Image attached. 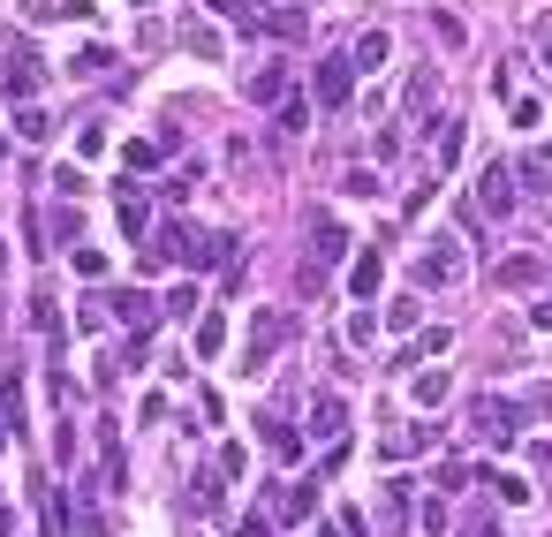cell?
<instances>
[{
	"label": "cell",
	"mask_w": 552,
	"mask_h": 537,
	"mask_svg": "<svg viewBox=\"0 0 552 537\" xmlns=\"http://www.w3.org/2000/svg\"><path fill=\"white\" fill-rule=\"evenodd\" d=\"M137 258H144V265H190V273H205V265H235V235H212V227L167 220V227H159V243H144Z\"/></svg>",
	"instance_id": "1"
},
{
	"label": "cell",
	"mask_w": 552,
	"mask_h": 537,
	"mask_svg": "<svg viewBox=\"0 0 552 537\" xmlns=\"http://www.w3.org/2000/svg\"><path fill=\"white\" fill-rule=\"evenodd\" d=\"M295 341V311H280V303H265V311H250V341H242V371H265L280 356V348Z\"/></svg>",
	"instance_id": "2"
},
{
	"label": "cell",
	"mask_w": 552,
	"mask_h": 537,
	"mask_svg": "<svg viewBox=\"0 0 552 537\" xmlns=\"http://www.w3.org/2000/svg\"><path fill=\"white\" fill-rule=\"evenodd\" d=\"M469 424H477L492 447H515V439H522V409H515V401H500V394H477V401H469Z\"/></svg>",
	"instance_id": "3"
},
{
	"label": "cell",
	"mask_w": 552,
	"mask_h": 537,
	"mask_svg": "<svg viewBox=\"0 0 552 537\" xmlns=\"http://www.w3.org/2000/svg\"><path fill=\"white\" fill-rule=\"evenodd\" d=\"M242 38H280V46H303V8H258V0H250Z\"/></svg>",
	"instance_id": "4"
},
{
	"label": "cell",
	"mask_w": 552,
	"mask_h": 537,
	"mask_svg": "<svg viewBox=\"0 0 552 537\" xmlns=\"http://www.w3.org/2000/svg\"><path fill=\"white\" fill-rule=\"evenodd\" d=\"M38 84H46V61H38L31 46H16V53H8V69H0V99L31 106V99H38Z\"/></svg>",
	"instance_id": "5"
},
{
	"label": "cell",
	"mask_w": 552,
	"mask_h": 537,
	"mask_svg": "<svg viewBox=\"0 0 552 537\" xmlns=\"http://www.w3.org/2000/svg\"><path fill=\"white\" fill-rule=\"evenodd\" d=\"M106 303V318H121L129 333H152V318H159V295H144V288H114V295H99Z\"/></svg>",
	"instance_id": "6"
},
{
	"label": "cell",
	"mask_w": 552,
	"mask_h": 537,
	"mask_svg": "<svg viewBox=\"0 0 552 537\" xmlns=\"http://www.w3.org/2000/svg\"><path fill=\"white\" fill-rule=\"evenodd\" d=\"M462 243H432L424 250V258H416V280H424V288H454V280H462Z\"/></svg>",
	"instance_id": "7"
},
{
	"label": "cell",
	"mask_w": 552,
	"mask_h": 537,
	"mask_svg": "<svg viewBox=\"0 0 552 537\" xmlns=\"http://www.w3.org/2000/svg\"><path fill=\"white\" fill-rule=\"evenodd\" d=\"M114 220H121V243H137V250H144V235H152V205H144V190H137V182H121Z\"/></svg>",
	"instance_id": "8"
},
{
	"label": "cell",
	"mask_w": 552,
	"mask_h": 537,
	"mask_svg": "<svg viewBox=\"0 0 552 537\" xmlns=\"http://www.w3.org/2000/svg\"><path fill=\"white\" fill-rule=\"evenodd\" d=\"M311 91H318V106H348V91H356V69H348V53H333V61H318Z\"/></svg>",
	"instance_id": "9"
},
{
	"label": "cell",
	"mask_w": 552,
	"mask_h": 537,
	"mask_svg": "<svg viewBox=\"0 0 552 537\" xmlns=\"http://www.w3.org/2000/svg\"><path fill=\"white\" fill-rule=\"evenodd\" d=\"M265 507H273L280 522H303V515H318V477H303V485H280Z\"/></svg>",
	"instance_id": "10"
},
{
	"label": "cell",
	"mask_w": 552,
	"mask_h": 537,
	"mask_svg": "<svg viewBox=\"0 0 552 537\" xmlns=\"http://www.w3.org/2000/svg\"><path fill=\"white\" fill-rule=\"evenodd\" d=\"M303 432H311V439H326V447H333V439L348 432V409H341V394H318V401H311V424H303Z\"/></svg>",
	"instance_id": "11"
},
{
	"label": "cell",
	"mask_w": 552,
	"mask_h": 537,
	"mask_svg": "<svg viewBox=\"0 0 552 537\" xmlns=\"http://www.w3.org/2000/svg\"><path fill=\"white\" fill-rule=\"evenodd\" d=\"M379 280H386V258H379V250H363V258L348 265V295H356V303H379Z\"/></svg>",
	"instance_id": "12"
},
{
	"label": "cell",
	"mask_w": 552,
	"mask_h": 537,
	"mask_svg": "<svg viewBox=\"0 0 552 537\" xmlns=\"http://www.w3.org/2000/svg\"><path fill=\"white\" fill-rule=\"evenodd\" d=\"M348 258V227H333V220H318L311 227V265L326 273V265H341Z\"/></svg>",
	"instance_id": "13"
},
{
	"label": "cell",
	"mask_w": 552,
	"mask_h": 537,
	"mask_svg": "<svg viewBox=\"0 0 552 537\" xmlns=\"http://www.w3.org/2000/svg\"><path fill=\"white\" fill-rule=\"evenodd\" d=\"M288 61H273V69H258V76H250V84H242V91H250V99H258V106H280V99H288Z\"/></svg>",
	"instance_id": "14"
},
{
	"label": "cell",
	"mask_w": 552,
	"mask_h": 537,
	"mask_svg": "<svg viewBox=\"0 0 552 537\" xmlns=\"http://www.w3.org/2000/svg\"><path fill=\"white\" fill-rule=\"evenodd\" d=\"M386 53H394V38H386V31H363L356 46H348V69L371 76V69H386Z\"/></svg>",
	"instance_id": "15"
},
{
	"label": "cell",
	"mask_w": 552,
	"mask_h": 537,
	"mask_svg": "<svg viewBox=\"0 0 552 537\" xmlns=\"http://www.w3.org/2000/svg\"><path fill=\"white\" fill-rule=\"evenodd\" d=\"M265 424V447H273V462H295V454H303V432H295L288 416H258Z\"/></svg>",
	"instance_id": "16"
},
{
	"label": "cell",
	"mask_w": 552,
	"mask_h": 537,
	"mask_svg": "<svg viewBox=\"0 0 552 537\" xmlns=\"http://www.w3.org/2000/svg\"><path fill=\"white\" fill-rule=\"evenodd\" d=\"M477 205L492 212V220H500V212L515 205V182H507V167H484V190H477Z\"/></svg>",
	"instance_id": "17"
},
{
	"label": "cell",
	"mask_w": 552,
	"mask_h": 537,
	"mask_svg": "<svg viewBox=\"0 0 552 537\" xmlns=\"http://www.w3.org/2000/svg\"><path fill=\"white\" fill-rule=\"evenodd\" d=\"M182 53H197V61H220V31L197 16H182Z\"/></svg>",
	"instance_id": "18"
},
{
	"label": "cell",
	"mask_w": 552,
	"mask_h": 537,
	"mask_svg": "<svg viewBox=\"0 0 552 537\" xmlns=\"http://www.w3.org/2000/svg\"><path fill=\"white\" fill-rule=\"evenodd\" d=\"M409 401H416V409H439V401H447V371H416Z\"/></svg>",
	"instance_id": "19"
},
{
	"label": "cell",
	"mask_w": 552,
	"mask_h": 537,
	"mask_svg": "<svg viewBox=\"0 0 552 537\" xmlns=\"http://www.w3.org/2000/svg\"><path fill=\"white\" fill-rule=\"evenodd\" d=\"M447 348H454V333L432 326V333H416V341H409V356H401V364H424V356H447Z\"/></svg>",
	"instance_id": "20"
},
{
	"label": "cell",
	"mask_w": 552,
	"mask_h": 537,
	"mask_svg": "<svg viewBox=\"0 0 552 537\" xmlns=\"http://www.w3.org/2000/svg\"><path fill=\"white\" fill-rule=\"evenodd\" d=\"M537 273H545L537 258H507V265H500L492 280H500V288H537Z\"/></svg>",
	"instance_id": "21"
},
{
	"label": "cell",
	"mask_w": 552,
	"mask_h": 537,
	"mask_svg": "<svg viewBox=\"0 0 552 537\" xmlns=\"http://www.w3.org/2000/svg\"><path fill=\"white\" fill-rule=\"evenodd\" d=\"M121 167L152 174V167H159V144H152V137H129V144H121Z\"/></svg>",
	"instance_id": "22"
},
{
	"label": "cell",
	"mask_w": 552,
	"mask_h": 537,
	"mask_svg": "<svg viewBox=\"0 0 552 537\" xmlns=\"http://www.w3.org/2000/svg\"><path fill=\"white\" fill-rule=\"evenodd\" d=\"M220 341H227V318L205 311V318H197V356H220Z\"/></svg>",
	"instance_id": "23"
},
{
	"label": "cell",
	"mask_w": 552,
	"mask_h": 537,
	"mask_svg": "<svg viewBox=\"0 0 552 537\" xmlns=\"http://www.w3.org/2000/svg\"><path fill=\"white\" fill-rule=\"evenodd\" d=\"M16 137L46 144V137H53V114H38V106H16Z\"/></svg>",
	"instance_id": "24"
},
{
	"label": "cell",
	"mask_w": 552,
	"mask_h": 537,
	"mask_svg": "<svg viewBox=\"0 0 552 537\" xmlns=\"http://www.w3.org/2000/svg\"><path fill=\"white\" fill-rule=\"evenodd\" d=\"M159 311H167V318H190L197 311V280H182L174 295H159Z\"/></svg>",
	"instance_id": "25"
},
{
	"label": "cell",
	"mask_w": 552,
	"mask_h": 537,
	"mask_svg": "<svg viewBox=\"0 0 552 537\" xmlns=\"http://www.w3.org/2000/svg\"><path fill=\"white\" fill-rule=\"evenodd\" d=\"M484 485L500 492V500H507V507H515V500H530V485H522V477H507V469H484Z\"/></svg>",
	"instance_id": "26"
},
{
	"label": "cell",
	"mask_w": 552,
	"mask_h": 537,
	"mask_svg": "<svg viewBox=\"0 0 552 537\" xmlns=\"http://www.w3.org/2000/svg\"><path fill=\"white\" fill-rule=\"evenodd\" d=\"M341 190H348V197H379V174H371V167H348Z\"/></svg>",
	"instance_id": "27"
},
{
	"label": "cell",
	"mask_w": 552,
	"mask_h": 537,
	"mask_svg": "<svg viewBox=\"0 0 552 537\" xmlns=\"http://www.w3.org/2000/svg\"><path fill=\"white\" fill-rule=\"evenodd\" d=\"M53 182H61V197H69V205L91 190V174H84V167H53Z\"/></svg>",
	"instance_id": "28"
},
{
	"label": "cell",
	"mask_w": 552,
	"mask_h": 537,
	"mask_svg": "<svg viewBox=\"0 0 552 537\" xmlns=\"http://www.w3.org/2000/svg\"><path fill=\"white\" fill-rule=\"evenodd\" d=\"M106 69H114V53H106V46H84V53H76V76H106Z\"/></svg>",
	"instance_id": "29"
},
{
	"label": "cell",
	"mask_w": 552,
	"mask_h": 537,
	"mask_svg": "<svg viewBox=\"0 0 552 537\" xmlns=\"http://www.w3.org/2000/svg\"><path fill=\"white\" fill-rule=\"evenodd\" d=\"M454 159H462V122L439 129V167H454Z\"/></svg>",
	"instance_id": "30"
},
{
	"label": "cell",
	"mask_w": 552,
	"mask_h": 537,
	"mask_svg": "<svg viewBox=\"0 0 552 537\" xmlns=\"http://www.w3.org/2000/svg\"><path fill=\"white\" fill-rule=\"evenodd\" d=\"M371 341H379V326H371V311H356L348 318V348H371Z\"/></svg>",
	"instance_id": "31"
},
{
	"label": "cell",
	"mask_w": 552,
	"mask_h": 537,
	"mask_svg": "<svg viewBox=\"0 0 552 537\" xmlns=\"http://www.w3.org/2000/svg\"><path fill=\"white\" fill-rule=\"evenodd\" d=\"M76 273H84V280H99V273H106V250H91V243H76Z\"/></svg>",
	"instance_id": "32"
},
{
	"label": "cell",
	"mask_w": 552,
	"mask_h": 537,
	"mask_svg": "<svg viewBox=\"0 0 552 537\" xmlns=\"http://www.w3.org/2000/svg\"><path fill=\"white\" fill-rule=\"evenodd\" d=\"M326 537H363V515H356V507H341V515L326 522Z\"/></svg>",
	"instance_id": "33"
},
{
	"label": "cell",
	"mask_w": 552,
	"mask_h": 537,
	"mask_svg": "<svg viewBox=\"0 0 552 537\" xmlns=\"http://www.w3.org/2000/svg\"><path fill=\"white\" fill-rule=\"evenodd\" d=\"M311 122V99H280V129H303Z\"/></svg>",
	"instance_id": "34"
},
{
	"label": "cell",
	"mask_w": 552,
	"mask_h": 537,
	"mask_svg": "<svg viewBox=\"0 0 552 537\" xmlns=\"http://www.w3.org/2000/svg\"><path fill=\"white\" fill-rule=\"evenodd\" d=\"M76 152H84V159H91V152H106V129H99V122H84V129H76Z\"/></svg>",
	"instance_id": "35"
},
{
	"label": "cell",
	"mask_w": 552,
	"mask_h": 537,
	"mask_svg": "<svg viewBox=\"0 0 552 537\" xmlns=\"http://www.w3.org/2000/svg\"><path fill=\"white\" fill-rule=\"evenodd\" d=\"M205 8H212V16H227V23H242V16H250V0H205Z\"/></svg>",
	"instance_id": "36"
},
{
	"label": "cell",
	"mask_w": 552,
	"mask_h": 537,
	"mask_svg": "<svg viewBox=\"0 0 552 537\" xmlns=\"http://www.w3.org/2000/svg\"><path fill=\"white\" fill-rule=\"evenodd\" d=\"M235 537H273V522H265V515H250V522H242Z\"/></svg>",
	"instance_id": "37"
},
{
	"label": "cell",
	"mask_w": 552,
	"mask_h": 537,
	"mask_svg": "<svg viewBox=\"0 0 552 537\" xmlns=\"http://www.w3.org/2000/svg\"><path fill=\"white\" fill-rule=\"evenodd\" d=\"M530 326H537V333H552V303H530Z\"/></svg>",
	"instance_id": "38"
},
{
	"label": "cell",
	"mask_w": 552,
	"mask_h": 537,
	"mask_svg": "<svg viewBox=\"0 0 552 537\" xmlns=\"http://www.w3.org/2000/svg\"><path fill=\"white\" fill-rule=\"evenodd\" d=\"M0 537H16V515H8V507H0Z\"/></svg>",
	"instance_id": "39"
},
{
	"label": "cell",
	"mask_w": 552,
	"mask_h": 537,
	"mask_svg": "<svg viewBox=\"0 0 552 537\" xmlns=\"http://www.w3.org/2000/svg\"><path fill=\"white\" fill-rule=\"evenodd\" d=\"M0 167H8V137H0Z\"/></svg>",
	"instance_id": "40"
},
{
	"label": "cell",
	"mask_w": 552,
	"mask_h": 537,
	"mask_svg": "<svg viewBox=\"0 0 552 537\" xmlns=\"http://www.w3.org/2000/svg\"><path fill=\"white\" fill-rule=\"evenodd\" d=\"M0 265H8V243H0Z\"/></svg>",
	"instance_id": "41"
},
{
	"label": "cell",
	"mask_w": 552,
	"mask_h": 537,
	"mask_svg": "<svg viewBox=\"0 0 552 537\" xmlns=\"http://www.w3.org/2000/svg\"><path fill=\"white\" fill-rule=\"evenodd\" d=\"M545 167H552V144H545Z\"/></svg>",
	"instance_id": "42"
}]
</instances>
